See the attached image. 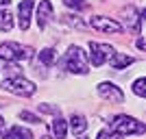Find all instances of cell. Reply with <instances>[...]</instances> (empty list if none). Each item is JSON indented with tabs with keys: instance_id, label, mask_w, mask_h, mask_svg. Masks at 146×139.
<instances>
[{
	"instance_id": "obj_1",
	"label": "cell",
	"mask_w": 146,
	"mask_h": 139,
	"mask_svg": "<svg viewBox=\"0 0 146 139\" xmlns=\"http://www.w3.org/2000/svg\"><path fill=\"white\" fill-rule=\"evenodd\" d=\"M33 57V48L31 46H20V43L7 42L0 43V59L7 61V63H13V61H26Z\"/></svg>"
},
{
	"instance_id": "obj_2",
	"label": "cell",
	"mask_w": 146,
	"mask_h": 139,
	"mask_svg": "<svg viewBox=\"0 0 146 139\" xmlns=\"http://www.w3.org/2000/svg\"><path fill=\"white\" fill-rule=\"evenodd\" d=\"M111 130L118 135H142L146 130V126L140 120L135 117H129V115H118L111 122Z\"/></svg>"
},
{
	"instance_id": "obj_3",
	"label": "cell",
	"mask_w": 146,
	"mask_h": 139,
	"mask_svg": "<svg viewBox=\"0 0 146 139\" xmlns=\"http://www.w3.org/2000/svg\"><path fill=\"white\" fill-rule=\"evenodd\" d=\"M63 61H66V67H68L72 74H87V72H90L87 57H85V52H83L79 46H70Z\"/></svg>"
},
{
	"instance_id": "obj_4",
	"label": "cell",
	"mask_w": 146,
	"mask_h": 139,
	"mask_svg": "<svg viewBox=\"0 0 146 139\" xmlns=\"http://www.w3.org/2000/svg\"><path fill=\"white\" fill-rule=\"evenodd\" d=\"M2 89L11 91V94H15V96H33L35 94V85L31 83V80H26L24 76H11V78H7L5 83H2Z\"/></svg>"
},
{
	"instance_id": "obj_5",
	"label": "cell",
	"mask_w": 146,
	"mask_h": 139,
	"mask_svg": "<svg viewBox=\"0 0 146 139\" xmlns=\"http://www.w3.org/2000/svg\"><path fill=\"white\" fill-rule=\"evenodd\" d=\"M113 52H116V50H113V46H109V43H96V42L90 43V59L96 67H100Z\"/></svg>"
},
{
	"instance_id": "obj_6",
	"label": "cell",
	"mask_w": 146,
	"mask_h": 139,
	"mask_svg": "<svg viewBox=\"0 0 146 139\" xmlns=\"http://www.w3.org/2000/svg\"><path fill=\"white\" fill-rule=\"evenodd\" d=\"M90 26H94L96 30H103V33H122V24L120 22H116L113 18H105V15L92 18Z\"/></svg>"
},
{
	"instance_id": "obj_7",
	"label": "cell",
	"mask_w": 146,
	"mask_h": 139,
	"mask_svg": "<svg viewBox=\"0 0 146 139\" xmlns=\"http://www.w3.org/2000/svg\"><path fill=\"white\" fill-rule=\"evenodd\" d=\"M98 94H100L105 100H111V102H116V104L124 102V94H122V89L118 87V85H113V83H100V85H98Z\"/></svg>"
},
{
	"instance_id": "obj_8",
	"label": "cell",
	"mask_w": 146,
	"mask_h": 139,
	"mask_svg": "<svg viewBox=\"0 0 146 139\" xmlns=\"http://www.w3.org/2000/svg\"><path fill=\"white\" fill-rule=\"evenodd\" d=\"M31 11H33V0H22L18 7V26L22 30H29L31 26Z\"/></svg>"
},
{
	"instance_id": "obj_9",
	"label": "cell",
	"mask_w": 146,
	"mask_h": 139,
	"mask_svg": "<svg viewBox=\"0 0 146 139\" xmlns=\"http://www.w3.org/2000/svg\"><path fill=\"white\" fill-rule=\"evenodd\" d=\"M50 20H52V5H50V0H42L39 7H37V24H39V28H46Z\"/></svg>"
},
{
	"instance_id": "obj_10",
	"label": "cell",
	"mask_w": 146,
	"mask_h": 139,
	"mask_svg": "<svg viewBox=\"0 0 146 139\" xmlns=\"http://www.w3.org/2000/svg\"><path fill=\"white\" fill-rule=\"evenodd\" d=\"M109 61H111V67H113V70H124V67H129L133 63V57L124 55V52H113V55L109 57Z\"/></svg>"
},
{
	"instance_id": "obj_11",
	"label": "cell",
	"mask_w": 146,
	"mask_h": 139,
	"mask_svg": "<svg viewBox=\"0 0 146 139\" xmlns=\"http://www.w3.org/2000/svg\"><path fill=\"white\" fill-rule=\"evenodd\" d=\"M50 130H52V137L55 139H66L68 135V122L63 117H55L52 124H50Z\"/></svg>"
},
{
	"instance_id": "obj_12",
	"label": "cell",
	"mask_w": 146,
	"mask_h": 139,
	"mask_svg": "<svg viewBox=\"0 0 146 139\" xmlns=\"http://www.w3.org/2000/svg\"><path fill=\"white\" fill-rule=\"evenodd\" d=\"M70 126H72L74 135H83L87 130V122H85V117H83L81 113H74L72 117H70Z\"/></svg>"
},
{
	"instance_id": "obj_13",
	"label": "cell",
	"mask_w": 146,
	"mask_h": 139,
	"mask_svg": "<svg viewBox=\"0 0 146 139\" xmlns=\"http://www.w3.org/2000/svg\"><path fill=\"white\" fill-rule=\"evenodd\" d=\"M5 139H33V135H31V130H26V128H22V126H13L11 130L5 135Z\"/></svg>"
},
{
	"instance_id": "obj_14",
	"label": "cell",
	"mask_w": 146,
	"mask_h": 139,
	"mask_svg": "<svg viewBox=\"0 0 146 139\" xmlns=\"http://www.w3.org/2000/svg\"><path fill=\"white\" fill-rule=\"evenodd\" d=\"M13 28V15L9 11H0V30H11Z\"/></svg>"
},
{
	"instance_id": "obj_15",
	"label": "cell",
	"mask_w": 146,
	"mask_h": 139,
	"mask_svg": "<svg viewBox=\"0 0 146 139\" xmlns=\"http://www.w3.org/2000/svg\"><path fill=\"white\" fill-rule=\"evenodd\" d=\"M39 63H42V65H52V63H55V50L52 48H46V50H42V52H39Z\"/></svg>"
},
{
	"instance_id": "obj_16",
	"label": "cell",
	"mask_w": 146,
	"mask_h": 139,
	"mask_svg": "<svg viewBox=\"0 0 146 139\" xmlns=\"http://www.w3.org/2000/svg\"><path fill=\"white\" fill-rule=\"evenodd\" d=\"M133 91H135V96H140L144 98L146 96V78H137L133 83Z\"/></svg>"
},
{
	"instance_id": "obj_17",
	"label": "cell",
	"mask_w": 146,
	"mask_h": 139,
	"mask_svg": "<svg viewBox=\"0 0 146 139\" xmlns=\"http://www.w3.org/2000/svg\"><path fill=\"white\" fill-rule=\"evenodd\" d=\"M63 2H66V7H72V9H81V11L90 7L85 0H63Z\"/></svg>"
},
{
	"instance_id": "obj_18",
	"label": "cell",
	"mask_w": 146,
	"mask_h": 139,
	"mask_svg": "<svg viewBox=\"0 0 146 139\" xmlns=\"http://www.w3.org/2000/svg\"><path fill=\"white\" fill-rule=\"evenodd\" d=\"M20 117H22V120H26V122H31V124H39V122H42L35 113H31V111H22V113H20Z\"/></svg>"
},
{
	"instance_id": "obj_19",
	"label": "cell",
	"mask_w": 146,
	"mask_h": 139,
	"mask_svg": "<svg viewBox=\"0 0 146 139\" xmlns=\"http://www.w3.org/2000/svg\"><path fill=\"white\" fill-rule=\"evenodd\" d=\"M98 139H122V135L113 133V130H100V133H98Z\"/></svg>"
},
{
	"instance_id": "obj_20",
	"label": "cell",
	"mask_w": 146,
	"mask_h": 139,
	"mask_svg": "<svg viewBox=\"0 0 146 139\" xmlns=\"http://www.w3.org/2000/svg\"><path fill=\"white\" fill-rule=\"evenodd\" d=\"M66 22H68V24H72V26H79V28H83V22H81L79 18L74 20V15H66Z\"/></svg>"
},
{
	"instance_id": "obj_21",
	"label": "cell",
	"mask_w": 146,
	"mask_h": 139,
	"mask_svg": "<svg viewBox=\"0 0 146 139\" xmlns=\"http://www.w3.org/2000/svg\"><path fill=\"white\" fill-rule=\"evenodd\" d=\"M137 48H140V50L146 48V42H144V39H137Z\"/></svg>"
},
{
	"instance_id": "obj_22",
	"label": "cell",
	"mask_w": 146,
	"mask_h": 139,
	"mask_svg": "<svg viewBox=\"0 0 146 139\" xmlns=\"http://www.w3.org/2000/svg\"><path fill=\"white\" fill-rule=\"evenodd\" d=\"M5 133V120H2V115H0V135Z\"/></svg>"
},
{
	"instance_id": "obj_23",
	"label": "cell",
	"mask_w": 146,
	"mask_h": 139,
	"mask_svg": "<svg viewBox=\"0 0 146 139\" xmlns=\"http://www.w3.org/2000/svg\"><path fill=\"white\" fill-rule=\"evenodd\" d=\"M9 2L11 0H0V7H9Z\"/></svg>"
},
{
	"instance_id": "obj_24",
	"label": "cell",
	"mask_w": 146,
	"mask_h": 139,
	"mask_svg": "<svg viewBox=\"0 0 146 139\" xmlns=\"http://www.w3.org/2000/svg\"><path fill=\"white\" fill-rule=\"evenodd\" d=\"M42 139H50V137H48V135H44V137H42Z\"/></svg>"
}]
</instances>
